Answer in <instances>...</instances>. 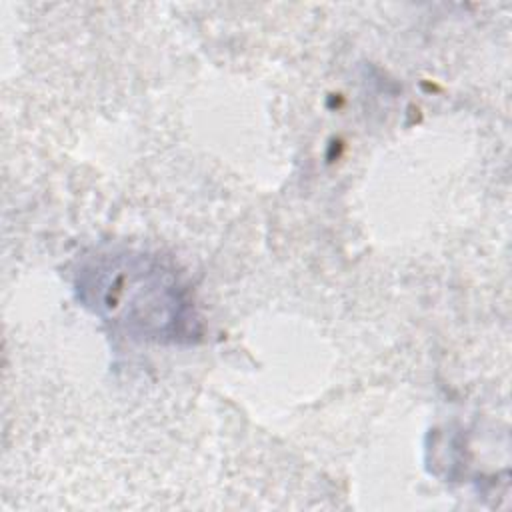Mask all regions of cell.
Masks as SVG:
<instances>
[{
    "mask_svg": "<svg viewBox=\"0 0 512 512\" xmlns=\"http://www.w3.org/2000/svg\"><path fill=\"white\" fill-rule=\"evenodd\" d=\"M80 288L94 310L156 340L192 334V306L178 278L144 256L110 254L84 268Z\"/></svg>",
    "mask_w": 512,
    "mask_h": 512,
    "instance_id": "obj_1",
    "label": "cell"
}]
</instances>
